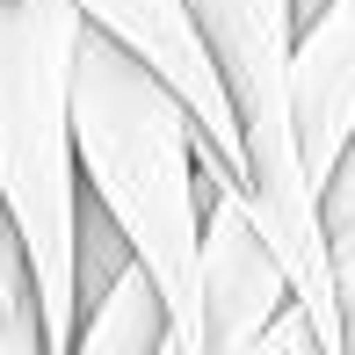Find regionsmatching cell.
Here are the masks:
<instances>
[{"label": "cell", "mask_w": 355, "mask_h": 355, "mask_svg": "<svg viewBox=\"0 0 355 355\" xmlns=\"http://www.w3.org/2000/svg\"><path fill=\"white\" fill-rule=\"evenodd\" d=\"M290 87H297V131H304V159L327 182L341 145L355 131V0H334L297 29L290 51Z\"/></svg>", "instance_id": "5b68a950"}, {"label": "cell", "mask_w": 355, "mask_h": 355, "mask_svg": "<svg viewBox=\"0 0 355 355\" xmlns=\"http://www.w3.org/2000/svg\"><path fill=\"white\" fill-rule=\"evenodd\" d=\"M73 138L80 182L123 225L131 254L159 276L174 312L167 355H203V189H196V109L145 66L123 37L87 22L73 58Z\"/></svg>", "instance_id": "6da1fadb"}, {"label": "cell", "mask_w": 355, "mask_h": 355, "mask_svg": "<svg viewBox=\"0 0 355 355\" xmlns=\"http://www.w3.org/2000/svg\"><path fill=\"white\" fill-rule=\"evenodd\" d=\"M211 66L239 109V138H247V196L254 218L268 225L297 304L319 319L327 355H348L341 327V276H334V232L327 203H319V174L304 159L297 131V87H290V51H297V15L290 0H189Z\"/></svg>", "instance_id": "3957f363"}, {"label": "cell", "mask_w": 355, "mask_h": 355, "mask_svg": "<svg viewBox=\"0 0 355 355\" xmlns=\"http://www.w3.org/2000/svg\"><path fill=\"white\" fill-rule=\"evenodd\" d=\"M334 276H341V327H348V355H355V239H334Z\"/></svg>", "instance_id": "9c48e42d"}, {"label": "cell", "mask_w": 355, "mask_h": 355, "mask_svg": "<svg viewBox=\"0 0 355 355\" xmlns=\"http://www.w3.org/2000/svg\"><path fill=\"white\" fill-rule=\"evenodd\" d=\"M44 290L37 261H29L22 232H15L8 203H0V355H44Z\"/></svg>", "instance_id": "52a82bcc"}, {"label": "cell", "mask_w": 355, "mask_h": 355, "mask_svg": "<svg viewBox=\"0 0 355 355\" xmlns=\"http://www.w3.org/2000/svg\"><path fill=\"white\" fill-rule=\"evenodd\" d=\"M319 8H334V0H290V15H297V29H304V22H312V15H319Z\"/></svg>", "instance_id": "30bf717a"}, {"label": "cell", "mask_w": 355, "mask_h": 355, "mask_svg": "<svg viewBox=\"0 0 355 355\" xmlns=\"http://www.w3.org/2000/svg\"><path fill=\"white\" fill-rule=\"evenodd\" d=\"M334 239H355V218H348V225H341V232H334Z\"/></svg>", "instance_id": "8fae6325"}, {"label": "cell", "mask_w": 355, "mask_h": 355, "mask_svg": "<svg viewBox=\"0 0 355 355\" xmlns=\"http://www.w3.org/2000/svg\"><path fill=\"white\" fill-rule=\"evenodd\" d=\"M319 203H327V232H341V225L355 218V131L341 145V159H334V174L319 182Z\"/></svg>", "instance_id": "ba28073f"}, {"label": "cell", "mask_w": 355, "mask_h": 355, "mask_svg": "<svg viewBox=\"0 0 355 355\" xmlns=\"http://www.w3.org/2000/svg\"><path fill=\"white\" fill-rule=\"evenodd\" d=\"M80 8H87L94 29L123 37L145 66L167 73L174 94L196 109V131L211 138L232 167H247L239 109H232V94H225V80H218V66H211V44H203V29H196V15H189V0H80Z\"/></svg>", "instance_id": "277c9868"}, {"label": "cell", "mask_w": 355, "mask_h": 355, "mask_svg": "<svg viewBox=\"0 0 355 355\" xmlns=\"http://www.w3.org/2000/svg\"><path fill=\"white\" fill-rule=\"evenodd\" d=\"M167 341H174L167 290L138 254L80 304V334H73L80 355H167Z\"/></svg>", "instance_id": "8992f818"}, {"label": "cell", "mask_w": 355, "mask_h": 355, "mask_svg": "<svg viewBox=\"0 0 355 355\" xmlns=\"http://www.w3.org/2000/svg\"><path fill=\"white\" fill-rule=\"evenodd\" d=\"M87 37L80 0H0V203L22 232L44 290L51 355L80 334V138L73 58Z\"/></svg>", "instance_id": "7a4b0ae2"}]
</instances>
